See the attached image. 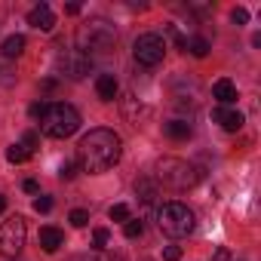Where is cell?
Here are the masks:
<instances>
[{
	"instance_id": "cell-17",
	"label": "cell",
	"mask_w": 261,
	"mask_h": 261,
	"mask_svg": "<svg viewBox=\"0 0 261 261\" xmlns=\"http://www.w3.org/2000/svg\"><path fill=\"white\" fill-rule=\"evenodd\" d=\"M188 49H191V56H197V59H206L209 56V40L206 37H194V40H188Z\"/></svg>"
},
{
	"instance_id": "cell-18",
	"label": "cell",
	"mask_w": 261,
	"mask_h": 261,
	"mask_svg": "<svg viewBox=\"0 0 261 261\" xmlns=\"http://www.w3.org/2000/svg\"><path fill=\"white\" fill-rule=\"evenodd\" d=\"M123 233H126L129 240H136V237L145 233V224H142L139 218H129V221H123Z\"/></svg>"
},
{
	"instance_id": "cell-19",
	"label": "cell",
	"mask_w": 261,
	"mask_h": 261,
	"mask_svg": "<svg viewBox=\"0 0 261 261\" xmlns=\"http://www.w3.org/2000/svg\"><path fill=\"white\" fill-rule=\"evenodd\" d=\"M28 157H31V154H28L22 145H13V148H7V160H10V163H16V166H19V163H25Z\"/></svg>"
},
{
	"instance_id": "cell-24",
	"label": "cell",
	"mask_w": 261,
	"mask_h": 261,
	"mask_svg": "<svg viewBox=\"0 0 261 261\" xmlns=\"http://www.w3.org/2000/svg\"><path fill=\"white\" fill-rule=\"evenodd\" d=\"M74 175H77V163H71V160H68V163H62V169H59V178H62V181H71Z\"/></svg>"
},
{
	"instance_id": "cell-5",
	"label": "cell",
	"mask_w": 261,
	"mask_h": 261,
	"mask_svg": "<svg viewBox=\"0 0 261 261\" xmlns=\"http://www.w3.org/2000/svg\"><path fill=\"white\" fill-rule=\"evenodd\" d=\"M194 224H197V218H194V212H191L185 203H163V206L157 209V227H160L166 237L181 240V237L194 233Z\"/></svg>"
},
{
	"instance_id": "cell-27",
	"label": "cell",
	"mask_w": 261,
	"mask_h": 261,
	"mask_svg": "<svg viewBox=\"0 0 261 261\" xmlns=\"http://www.w3.org/2000/svg\"><path fill=\"white\" fill-rule=\"evenodd\" d=\"M181 258V249L178 246H166L163 249V261H178Z\"/></svg>"
},
{
	"instance_id": "cell-8",
	"label": "cell",
	"mask_w": 261,
	"mask_h": 261,
	"mask_svg": "<svg viewBox=\"0 0 261 261\" xmlns=\"http://www.w3.org/2000/svg\"><path fill=\"white\" fill-rule=\"evenodd\" d=\"M92 71V59H86L80 49H68L59 56V74L68 80H83Z\"/></svg>"
},
{
	"instance_id": "cell-16",
	"label": "cell",
	"mask_w": 261,
	"mask_h": 261,
	"mask_svg": "<svg viewBox=\"0 0 261 261\" xmlns=\"http://www.w3.org/2000/svg\"><path fill=\"white\" fill-rule=\"evenodd\" d=\"M136 194H139V200H142L145 206H151V203L157 200V188H154L148 178H139V181H136Z\"/></svg>"
},
{
	"instance_id": "cell-2",
	"label": "cell",
	"mask_w": 261,
	"mask_h": 261,
	"mask_svg": "<svg viewBox=\"0 0 261 261\" xmlns=\"http://www.w3.org/2000/svg\"><path fill=\"white\" fill-rule=\"evenodd\" d=\"M114 43H117V31L105 19H92V22H86V25L77 28V46H80V53L86 59L108 56L114 49Z\"/></svg>"
},
{
	"instance_id": "cell-12",
	"label": "cell",
	"mask_w": 261,
	"mask_h": 261,
	"mask_svg": "<svg viewBox=\"0 0 261 261\" xmlns=\"http://www.w3.org/2000/svg\"><path fill=\"white\" fill-rule=\"evenodd\" d=\"M40 246L43 252H59L65 246V233L59 227H40Z\"/></svg>"
},
{
	"instance_id": "cell-10",
	"label": "cell",
	"mask_w": 261,
	"mask_h": 261,
	"mask_svg": "<svg viewBox=\"0 0 261 261\" xmlns=\"http://www.w3.org/2000/svg\"><path fill=\"white\" fill-rule=\"evenodd\" d=\"M212 95H215V101H218L221 108H227V105H233V101H237V86H233L227 77H221V80H215Z\"/></svg>"
},
{
	"instance_id": "cell-7",
	"label": "cell",
	"mask_w": 261,
	"mask_h": 261,
	"mask_svg": "<svg viewBox=\"0 0 261 261\" xmlns=\"http://www.w3.org/2000/svg\"><path fill=\"white\" fill-rule=\"evenodd\" d=\"M133 56H136L139 65L154 68V65H160L163 56H166V40H163L160 34H139L136 43H133Z\"/></svg>"
},
{
	"instance_id": "cell-32",
	"label": "cell",
	"mask_w": 261,
	"mask_h": 261,
	"mask_svg": "<svg viewBox=\"0 0 261 261\" xmlns=\"http://www.w3.org/2000/svg\"><path fill=\"white\" fill-rule=\"evenodd\" d=\"M65 13H68V16H77V13H80V4H68Z\"/></svg>"
},
{
	"instance_id": "cell-29",
	"label": "cell",
	"mask_w": 261,
	"mask_h": 261,
	"mask_svg": "<svg viewBox=\"0 0 261 261\" xmlns=\"http://www.w3.org/2000/svg\"><path fill=\"white\" fill-rule=\"evenodd\" d=\"M212 261H230V252H227V249H215Z\"/></svg>"
},
{
	"instance_id": "cell-25",
	"label": "cell",
	"mask_w": 261,
	"mask_h": 261,
	"mask_svg": "<svg viewBox=\"0 0 261 261\" xmlns=\"http://www.w3.org/2000/svg\"><path fill=\"white\" fill-rule=\"evenodd\" d=\"M53 209V197H37L34 200V212H49Z\"/></svg>"
},
{
	"instance_id": "cell-20",
	"label": "cell",
	"mask_w": 261,
	"mask_h": 261,
	"mask_svg": "<svg viewBox=\"0 0 261 261\" xmlns=\"http://www.w3.org/2000/svg\"><path fill=\"white\" fill-rule=\"evenodd\" d=\"M108 215H111V221H129V206L126 203H114L108 209Z\"/></svg>"
},
{
	"instance_id": "cell-11",
	"label": "cell",
	"mask_w": 261,
	"mask_h": 261,
	"mask_svg": "<svg viewBox=\"0 0 261 261\" xmlns=\"http://www.w3.org/2000/svg\"><path fill=\"white\" fill-rule=\"evenodd\" d=\"M212 117L221 123V129H227V133H237V129L243 126V114L240 111H230V108H215Z\"/></svg>"
},
{
	"instance_id": "cell-4",
	"label": "cell",
	"mask_w": 261,
	"mask_h": 261,
	"mask_svg": "<svg viewBox=\"0 0 261 261\" xmlns=\"http://www.w3.org/2000/svg\"><path fill=\"white\" fill-rule=\"evenodd\" d=\"M40 129L49 139H68L80 129V114H77V108H71L65 101L46 105V114L40 117Z\"/></svg>"
},
{
	"instance_id": "cell-22",
	"label": "cell",
	"mask_w": 261,
	"mask_h": 261,
	"mask_svg": "<svg viewBox=\"0 0 261 261\" xmlns=\"http://www.w3.org/2000/svg\"><path fill=\"white\" fill-rule=\"evenodd\" d=\"M68 221H71L74 227H86V224H89V212H86V209H74V212L68 215Z\"/></svg>"
},
{
	"instance_id": "cell-15",
	"label": "cell",
	"mask_w": 261,
	"mask_h": 261,
	"mask_svg": "<svg viewBox=\"0 0 261 261\" xmlns=\"http://www.w3.org/2000/svg\"><path fill=\"white\" fill-rule=\"evenodd\" d=\"M0 53H4L7 59H19V56L25 53V37H22V34H10V37L4 40V49H0Z\"/></svg>"
},
{
	"instance_id": "cell-33",
	"label": "cell",
	"mask_w": 261,
	"mask_h": 261,
	"mask_svg": "<svg viewBox=\"0 0 261 261\" xmlns=\"http://www.w3.org/2000/svg\"><path fill=\"white\" fill-rule=\"evenodd\" d=\"M0 212H7V197L0 194Z\"/></svg>"
},
{
	"instance_id": "cell-1",
	"label": "cell",
	"mask_w": 261,
	"mask_h": 261,
	"mask_svg": "<svg viewBox=\"0 0 261 261\" xmlns=\"http://www.w3.org/2000/svg\"><path fill=\"white\" fill-rule=\"evenodd\" d=\"M123 142L114 129H89L77 145V163L83 172H108L120 163Z\"/></svg>"
},
{
	"instance_id": "cell-23",
	"label": "cell",
	"mask_w": 261,
	"mask_h": 261,
	"mask_svg": "<svg viewBox=\"0 0 261 261\" xmlns=\"http://www.w3.org/2000/svg\"><path fill=\"white\" fill-rule=\"evenodd\" d=\"M37 145H40L37 133H25V139H22V148H25L28 154H34V151H37Z\"/></svg>"
},
{
	"instance_id": "cell-9",
	"label": "cell",
	"mask_w": 261,
	"mask_h": 261,
	"mask_svg": "<svg viewBox=\"0 0 261 261\" xmlns=\"http://www.w3.org/2000/svg\"><path fill=\"white\" fill-rule=\"evenodd\" d=\"M28 25L37 28V31H53L56 28V13L49 10V4H40L28 13Z\"/></svg>"
},
{
	"instance_id": "cell-3",
	"label": "cell",
	"mask_w": 261,
	"mask_h": 261,
	"mask_svg": "<svg viewBox=\"0 0 261 261\" xmlns=\"http://www.w3.org/2000/svg\"><path fill=\"white\" fill-rule=\"evenodd\" d=\"M200 178H203V172L194 163H188V160H178V157L157 160V181L166 185V188H172V191H188Z\"/></svg>"
},
{
	"instance_id": "cell-13",
	"label": "cell",
	"mask_w": 261,
	"mask_h": 261,
	"mask_svg": "<svg viewBox=\"0 0 261 261\" xmlns=\"http://www.w3.org/2000/svg\"><path fill=\"white\" fill-rule=\"evenodd\" d=\"M95 92H98L101 101H114V98H117V77H114V74H98Z\"/></svg>"
},
{
	"instance_id": "cell-21",
	"label": "cell",
	"mask_w": 261,
	"mask_h": 261,
	"mask_svg": "<svg viewBox=\"0 0 261 261\" xmlns=\"http://www.w3.org/2000/svg\"><path fill=\"white\" fill-rule=\"evenodd\" d=\"M108 240H111L108 227H95V230H92V249H98V252H101V249L108 246Z\"/></svg>"
},
{
	"instance_id": "cell-31",
	"label": "cell",
	"mask_w": 261,
	"mask_h": 261,
	"mask_svg": "<svg viewBox=\"0 0 261 261\" xmlns=\"http://www.w3.org/2000/svg\"><path fill=\"white\" fill-rule=\"evenodd\" d=\"M22 188H25V191H28V194H37V181H34V178H28V181H25V185H22Z\"/></svg>"
},
{
	"instance_id": "cell-28",
	"label": "cell",
	"mask_w": 261,
	"mask_h": 261,
	"mask_svg": "<svg viewBox=\"0 0 261 261\" xmlns=\"http://www.w3.org/2000/svg\"><path fill=\"white\" fill-rule=\"evenodd\" d=\"M43 114H46V101H34V105H31V117H34V120H40Z\"/></svg>"
},
{
	"instance_id": "cell-26",
	"label": "cell",
	"mask_w": 261,
	"mask_h": 261,
	"mask_svg": "<svg viewBox=\"0 0 261 261\" xmlns=\"http://www.w3.org/2000/svg\"><path fill=\"white\" fill-rule=\"evenodd\" d=\"M230 19H233V25H246V22H249V13H246L243 7H237V10L230 13Z\"/></svg>"
},
{
	"instance_id": "cell-6",
	"label": "cell",
	"mask_w": 261,
	"mask_h": 261,
	"mask_svg": "<svg viewBox=\"0 0 261 261\" xmlns=\"http://www.w3.org/2000/svg\"><path fill=\"white\" fill-rule=\"evenodd\" d=\"M25 237H28L25 218L22 215L7 218L4 224H0V255H4V258H16L22 252V246H25Z\"/></svg>"
},
{
	"instance_id": "cell-30",
	"label": "cell",
	"mask_w": 261,
	"mask_h": 261,
	"mask_svg": "<svg viewBox=\"0 0 261 261\" xmlns=\"http://www.w3.org/2000/svg\"><path fill=\"white\" fill-rule=\"evenodd\" d=\"M98 261H126V258H123L120 252H105V255H101Z\"/></svg>"
},
{
	"instance_id": "cell-14",
	"label": "cell",
	"mask_w": 261,
	"mask_h": 261,
	"mask_svg": "<svg viewBox=\"0 0 261 261\" xmlns=\"http://www.w3.org/2000/svg\"><path fill=\"white\" fill-rule=\"evenodd\" d=\"M163 133L169 136V139H191V133H194V129H191V123L188 120H169V123H163Z\"/></svg>"
}]
</instances>
